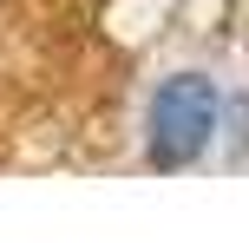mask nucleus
Returning a JSON list of instances; mask_svg holds the SVG:
<instances>
[{
  "label": "nucleus",
  "mask_w": 249,
  "mask_h": 243,
  "mask_svg": "<svg viewBox=\"0 0 249 243\" xmlns=\"http://www.w3.org/2000/svg\"><path fill=\"white\" fill-rule=\"evenodd\" d=\"M216 112H223V99L203 73H171L144 105V158L158 171L197 165L216 138Z\"/></svg>",
  "instance_id": "obj_1"
}]
</instances>
